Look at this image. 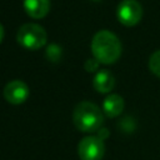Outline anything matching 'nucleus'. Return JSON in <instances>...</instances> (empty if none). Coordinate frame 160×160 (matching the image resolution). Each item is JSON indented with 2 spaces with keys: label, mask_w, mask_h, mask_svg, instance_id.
I'll return each instance as SVG.
<instances>
[{
  "label": "nucleus",
  "mask_w": 160,
  "mask_h": 160,
  "mask_svg": "<svg viewBox=\"0 0 160 160\" xmlns=\"http://www.w3.org/2000/svg\"><path fill=\"white\" fill-rule=\"evenodd\" d=\"M46 58L51 61H58L61 58V48L58 44H50L46 48Z\"/></svg>",
  "instance_id": "obj_11"
},
{
  "label": "nucleus",
  "mask_w": 160,
  "mask_h": 160,
  "mask_svg": "<svg viewBox=\"0 0 160 160\" xmlns=\"http://www.w3.org/2000/svg\"><path fill=\"white\" fill-rule=\"evenodd\" d=\"M2 38H4V28H2V25L0 24V42H1Z\"/></svg>",
  "instance_id": "obj_14"
},
{
  "label": "nucleus",
  "mask_w": 160,
  "mask_h": 160,
  "mask_svg": "<svg viewBox=\"0 0 160 160\" xmlns=\"http://www.w3.org/2000/svg\"><path fill=\"white\" fill-rule=\"evenodd\" d=\"M50 0H24V9L34 19L42 18L48 14Z\"/></svg>",
  "instance_id": "obj_9"
},
{
  "label": "nucleus",
  "mask_w": 160,
  "mask_h": 160,
  "mask_svg": "<svg viewBox=\"0 0 160 160\" xmlns=\"http://www.w3.org/2000/svg\"><path fill=\"white\" fill-rule=\"evenodd\" d=\"M92 85L99 92H109L115 85V78L109 70L100 69L92 79Z\"/></svg>",
  "instance_id": "obj_8"
},
{
  "label": "nucleus",
  "mask_w": 160,
  "mask_h": 160,
  "mask_svg": "<svg viewBox=\"0 0 160 160\" xmlns=\"http://www.w3.org/2000/svg\"><path fill=\"white\" fill-rule=\"evenodd\" d=\"M84 66H85V70H88V71H94V70L98 69L99 61H98L95 58H94V59H88V60L85 61Z\"/></svg>",
  "instance_id": "obj_12"
},
{
  "label": "nucleus",
  "mask_w": 160,
  "mask_h": 160,
  "mask_svg": "<svg viewBox=\"0 0 160 160\" xmlns=\"http://www.w3.org/2000/svg\"><path fill=\"white\" fill-rule=\"evenodd\" d=\"M16 40L26 49H39L46 42V31L42 26L34 22H26L21 25L16 32Z\"/></svg>",
  "instance_id": "obj_3"
},
{
  "label": "nucleus",
  "mask_w": 160,
  "mask_h": 160,
  "mask_svg": "<svg viewBox=\"0 0 160 160\" xmlns=\"http://www.w3.org/2000/svg\"><path fill=\"white\" fill-rule=\"evenodd\" d=\"M91 51L99 62L112 64L121 54V42L110 30H99L92 36Z\"/></svg>",
  "instance_id": "obj_1"
},
{
  "label": "nucleus",
  "mask_w": 160,
  "mask_h": 160,
  "mask_svg": "<svg viewBox=\"0 0 160 160\" xmlns=\"http://www.w3.org/2000/svg\"><path fill=\"white\" fill-rule=\"evenodd\" d=\"M105 154V145L98 136H85L78 144L80 160H101Z\"/></svg>",
  "instance_id": "obj_4"
},
{
  "label": "nucleus",
  "mask_w": 160,
  "mask_h": 160,
  "mask_svg": "<svg viewBox=\"0 0 160 160\" xmlns=\"http://www.w3.org/2000/svg\"><path fill=\"white\" fill-rule=\"evenodd\" d=\"M72 121L80 131H98L104 122V114L100 108L91 101L79 102L72 112Z\"/></svg>",
  "instance_id": "obj_2"
},
{
  "label": "nucleus",
  "mask_w": 160,
  "mask_h": 160,
  "mask_svg": "<svg viewBox=\"0 0 160 160\" xmlns=\"http://www.w3.org/2000/svg\"><path fill=\"white\" fill-rule=\"evenodd\" d=\"M124 105V99L120 95L110 94L102 101V112L109 118H116L122 112Z\"/></svg>",
  "instance_id": "obj_7"
},
{
  "label": "nucleus",
  "mask_w": 160,
  "mask_h": 160,
  "mask_svg": "<svg viewBox=\"0 0 160 160\" xmlns=\"http://www.w3.org/2000/svg\"><path fill=\"white\" fill-rule=\"evenodd\" d=\"M149 69L151 70L152 74L160 78V50H156L155 52L151 54L149 59Z\"/></svg>",
  "instance_id": "obj_10"
},
{
  "label": "nucleus",
  "mask_w": 160,
  "mask_h": 160,
  "mask_svg": "<svg viewBox=\"0 0 160 160\" xmlns=\"http://www.w3.org/2000/svg\"><path fill=\"white\" fill-rule=\"evenodd\" d=\"M116 16L121 24L132 26L140 21L142 16V6L136 0H122L118 5Z\"/></svg>",
  "instance_id": "obj_5"
},
{
  "label": "nucleus",
  "mask_w": 160,
  "mask_h": 160,
  "mask_svg": "<svg viewBox=\"0 0 160 160\" xmlns=\"http://www.w3.org/2000/svg\"><path fill=\"white\" fill-rule=\"evenodd\" d=\"M29 96V88L22 80H11L4 88V98L14 105L24 102Z\"/></svg>",
  "instance_id": "obj_6"
},
{
  "label": "nucleus",
  "mask_w": 160,
  "mask_h": 160,
  "mask_svg": "<svg viewBox=\"0 0 160 160\" xmlns=\"http://www.w3.org/2000/svg\"><path fill=\"white\" fill-rule=\"evenodd\" d=\"M108 136H109V130H108V129L100 128V129L98 130V138H99V139H101L102 141H104V139H106Z\"/></svg>",
  "instance_id": "obj_13"
}]
</instances>
